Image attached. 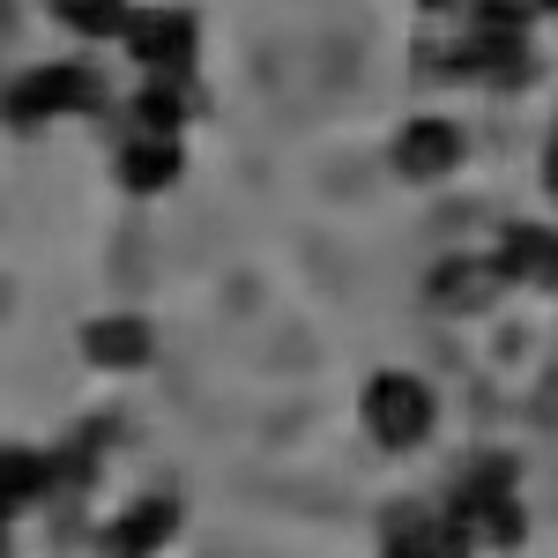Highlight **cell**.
Instances as JSON below:
<instances>
[{
	"label": "cell",
	"instance_id": "cell-6",
	"mask_svg": "<svg viewBox=\"0 0 558 558\" xmlns=\"http://www.w3.org/2000/svg\"><path fill=\"white\" fill-rule=\"evenodd\" d=\"M462 165H470V134L454 128V120H410V128L395 134V172L410 179V186H439Z\"/></svg>",
	"mask_w": 558,
	"mask_h": 558
},
{
	"label": "cell",
	"instance_id": "cell-17",
	"mask_svg": "<svg viewBox=\"0 0 558 558\" xmlns=\"http://www.w3.org/2000/svg\"><path fill=\"white\" fill-rule=\"evenodd\" d=\"M551 149H558V128H551Z\"/></svg>",
	"mask_w": 558,
	"mask_h": 558
},
{
	"label": "cell",
	"instance_id": "cell-13",
	"mask_svg": "<svg viewBox=\"0 0 558 558\" xmlns=\"http://www.w3.org/2000/svg\"><path fill=\"white\" fill-rule=\"evenodd\" d=\"M179 529V507L172 499H134L128 514L105 529V558H149L165 536Z\"/></svg>",
	"mask_w": 558,
	"mask_h": 558
},
{
	"label": "cell",
	"instance_id": "cell-3",
	"mask_svg": "<svg viewBox=\"0 0 558 558\" xmlns=\"http://www.w3.org/2000/svg\"><path fill=\"white\" fill-rule=\"evenodd\" d=\"M357 410H365V432H373L380 447H395V454H402V447H425L432 425H439V395H432V380L395 373V365L365 380V402H357Z\"/></svg>",
	"mask_w": 558,
	"mask_h": 558
},
{
	"label": "cell",
	"instance_id": "cell-8",
	"mask_svg": "<svg viewBox=\"0 0 558 558\" xmlns=\"http://www.w3.org/2000/svg\"><path fill=\"white\" fill-rule=\"evenodd\" d=\"M492 260H499V276L521 283V291H558V231L551 223H507Z\"/></svg>",
	"mask_w": 558,
	"mask_h": 558
},
{
	"label": "cell",
	"instance_id": "cell-9",
	"mask_svg": "<svg viewBox=\"0 0 558 558\" xmlns=\"http://www.w3.org/2000/svg\"><path fill=\"white\" fill-rule=\"evenodd\" d=\"M112 172H120L128 194H165V186H179V172H186V142H179V134H120Z\"/></svg>",
	"mask_w": 558,
	"mask_h": 558
},
{
	"label": "cell",
	"instance_id": "cell-16",
	"mask_svg": "<svg viewBox=\"0 0 558 558\" xmlns=\"http://www.w3.org/2000/svg\"><path fill=\"white\" fill-rule=\"evenodd\" d=\"M425 8H454V0H425Z\"/></svg>",
	"mask_w": 558,
	"mask_h": 558
},
{
	"label": "cell",
	"instance_id": "cell-7",
	"mask_svg": "<svg viewBox=\"0 0 558 558\" xmlns=\"http://www.w3.org/2000/svg\"><path fill=\"white\" fill-rule=\"evenodd\" d=\"M83 357L97 373H142V365L157 357V328H149L142 313H97L83 328Z\"/></svg>",
	"mask_w": 558,
	"mask_h": 558
},
{
	"label": "cell",
	"instance_id": "cell-12",
	"mask_svg": "<svg viewBox=\"0 0 558 558\" xmlns=\"http://www.w3.org/2000/svg\"><path fill=\"white\" fill-rule=\"evenodd\" d=\"M52 492H60L52 454H38V447H0V521L38 507V499H52Z\"/></svg>",
	"mask_w": 558,
	"mask_h": 558
},
{
	"label": "cell",
	"instance_id": "cell-2",
	"mask_svg": "<svg viewBox=\"0 0 558 558\" xmlns=\"http://www.w3.org/2000/svg\"><path fill=\"white\" fill-rule=\"evenodd\" d=\"M105 75L89 68V60H38V68H23L15 83L0 89V120L8 128H52V120H89V112H105Z\"/></svg>",
	"mask_w": 558,
	"mask_h": 558
},
{
	"label": "cell",
	"instance_id": "cell-14",
	"mask_svg": "<svg viewBox=\"0 0 558 558\" xmlns=\"http://www.w3.org/2000/svg\"><path fill=\"white\" fill-rule=\"evenodd\" d=\"M52 23H68L75 38H120L134 15V0H45Z\"/></svg>",
	"mask_w": 558,
	"mask_h": 558
},
{
	"label": "cell",
	"instance_id": "cell-5",
	"mask_svg": "<svg viewBox=\"0 0 558 558\" xmlns=\"http://www.w3.org/2000/svg\"><path fill=\"white\" fill-rule=\"evenodd\" d=\"M380 558H476V544L447 507H387Z\"/></svg>",
	"mask_w": 558,
	"mask_h": 558
},
{
	"label": "cell",
	"instance_id": "cell-15",
	"mask_svg": "<svg viewBox=\"0 0 558 558\" xmlns=\"http://www.w3.org/2000/svg\"><path fill=\"white\" fill-rule=\"evenodd\" d=\"M544 186H551V202H558V149H544Z\"/></svg>",
	"mask_w": 558,
	"mask_h": 558
},
{
	"label": "cell",
	"instance_id": "cell-11",
	"mask_svg": "<svg viewBox=\"0 0 558 558\" xmlns=\"http://www.w3.org/2000/svg\"><path fill=\"white\" fill-rule=\"evenodd\" d=\"M186 120H194L186 75H149V83L120 105V134H179V142H186Z\"/></svg>",
	"mask_w": 558,
	"mask_h": 558
},
{
	"label": "cell",
	"instance_id": "cell-10",
	"mask_svg": "<svg viewBox=\"0 0 558 558\" xmlns=\"http://www.w3.org/2000/svg\"><path fill=\"white\" fill-rule=\"evenodd\" d=\"M499 291H507V276H499L492 254H447L425 283V299L439 305V313H476V305H492Z\"/></svg>",
	"mask_w": 558,
	"mask_h": 558
},
{
	"label": "cell",
	"instance_id": "cell-4",
	"mask_svg": "<svg viewBox=\"0 0 558 558\" xmlns=\"http://www.w3.org/2000/svg\"><path fill=\"white\" fill-rule=\"evenodd\" d=\"M120 45H128V60L142 68V75H194L202 23H194L186 8H134Z\"/></svg>",
	"mask_w": 558,
	"mask_h": 558
},
{
	"label": "cell",
	"instance_id": "cell-1",
	"mask_svg": "<svg viewBox=\"0 0 558 558\" xmlns=\"http://www.w3.org/2000/svg\"><path fill=\"white\" fill-rule=\"evenodd\" d=\"M447 514L470 529V544L484 551H514L521 536H529V514H521V476H514V462L507 454H476L470 470L454 476V492L439 499Z\"/></svg>",
	"mask_w": 558,
	"mask_h": 558
}]
</instances>
